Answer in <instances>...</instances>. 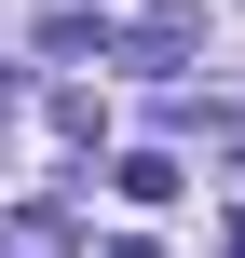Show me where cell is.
<instances>
[{"mask_svg":"<svg viewBox=\"0 0 245 258\" xmlns=\"http://www.w3.org/2000/svg\"><path fill=\"white\" fill-rule=\"evenodd\" d=\"M218 258H245V218H232V245H218Z\"/></svg>","mask_w":245,"mask_h":258,"instance_id":"cell-2","label":"cell"},{"mask_svg":"<svg viewBox=\"0 0 245 258\" xmlns=\"http://www.w3.org/2000/svg\"><path fill=\"white\" fill-rule=\"evenodd\" d=\"M109 258H150V245H109Z\"/></svg>","mask_w":245,"mask_h":258,"instance_id":"cell-3","label":"cell"},{"mask_svg":"<svg viewBox=\"0 0 245 258\" xmlns=\"http://www.w3.org/2000/svg\"><path fill=\"white\" fill-rule=\"evenodd\" d=\"M109 190H123V204H177V150H123Z\"/></svg>","mask_w":245,"mask_h":258,"instance_id":"cell-1","label":"cell"}]
</instances>
